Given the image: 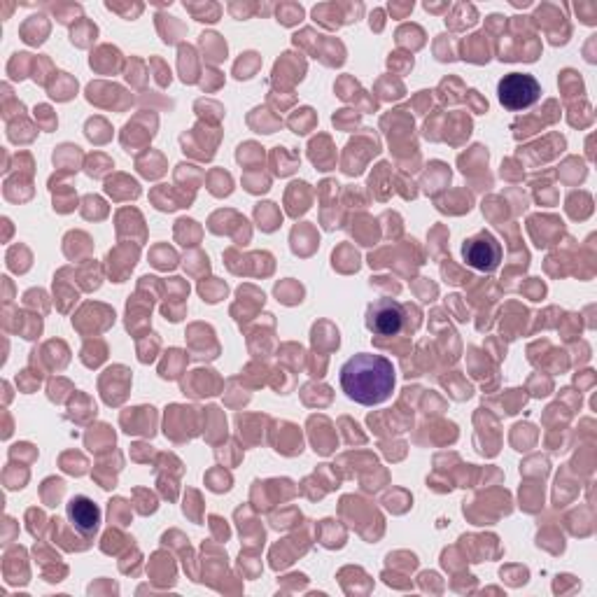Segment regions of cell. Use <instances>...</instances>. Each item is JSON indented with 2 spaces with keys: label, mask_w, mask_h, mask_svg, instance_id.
<instances>
[{
  "label": "cell",
  "mask_w": 597,
  "mask_h": 597,
  "mask_svg": "<svg viewBox=\"0 0 597 597\" xmlns=\"http://www.w3.org/2000/svg\"><path fill=\"white\" fill-rule=\"evenodd\" d=\"M397 376L388 357L360 353L341 367V388L348 399L362 406H378L390 399Z\"/></svg>",
  "instance_id": "cell-1"
},
{
  "label": "cell",
  "mask_w": 597,
  "mask_h": 597,
  "mask_svg": "<svg viewBox=\"0 0 597 597\" xmlns=\"http://www.w3.org/2000/svg\"><path fill=\"white\" fill-rule=\"evenodd\" d=\"M497 96H500V103L507 110H525L539 101L542 87L528 73H511L504 75L500 84H497Z\"/></svg>",
  "instance_id": "cell-2"
},
{
  "label": "cell",
  "mask_w": 597,
  "mask_h": 597,
  "mask_svg": "<svg viewBox=\"0 0 597 597\" xmlns=\"http://www.w3.org/2000/svg\"><path fill=\"white\" fill-rule=\"evenodd\" d=\"M462 257L476 271H495L502 262V245L490 231H479L462 245Z\"/></svg>",
  "instance_id": "cell-3"
},
{
  "label": "cell",
  "mask_w": 597,
  "mask_h": 597,
  "mask_svg": "<svg viewBox=\"0 0 597 597\" xmlns=\"http://www.w3.org/2000/svg\"><path fill=\"white\" fill-rule=\"evenodd\" d=\"M367 327L378 336H395L404 327V308L395 299H378L367 308Z\"/></svg>",
  "instance_id": "cell-4"
},
{
  "label": "cell",
  "mask_w": 597,
  "mask_h": 597,
  "mask_svg": "<svg viewBox=\"0 0 597 597\" xmlns=\"http://www.w3.org/2000/svg\"><path fill=\"white\" fill-rule=\"evenodd\" d=\"M68 521L75 525L77 532L89 537L94 535L98 525H101V509H98L94 500H89V497L77 495L68 502Z\"/></svg>",
  "instance_id": "cell-5"
}]
</instances>
